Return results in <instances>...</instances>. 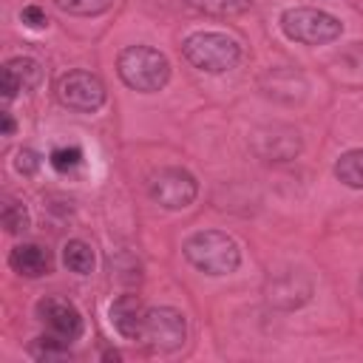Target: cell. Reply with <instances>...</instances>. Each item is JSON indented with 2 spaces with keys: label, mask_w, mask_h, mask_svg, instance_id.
I'll return each instance as SVG.
<instances>
[{
  "label": "cell",
  "mask_w": 363,
  "mask_h": 363,
  "mask_svg": "<svg viewBox=\"0 0 363 363\" xmlns=\"http://www.w3.org/2000/svg\"><path fill=\"white\" fill-rule=\"evenodd\" d=\"M116 71L128 88L142 91V94H153L159 88H164L170 79L167 57L150 45H128L125 51H119Z\"/></svg>",
  "instance_id": "6da1fadb"
},
{
  "label": "cell",
  "mask_w": 363,
  "mask_h": 363,
  "mask_svg": "<svg viewBox=\"0 0 363 363\" xmlns=\"http://www.w3.org/2000/svg\"><path fill=\"white\" fill-rule=\"evenodd\" d=\"M142 340L156 352H176L187 340V320L173 306H153L145 312Z\"/></svg>",
  "instance_id": "5b68a950"
},
{
  "label": "cell",
  "mask_w": 363,
  "mask_h": 363,
  "mask_svg": "<svg viewBox=\"0 0 363 363\" xmlns=\"http://www.w3.org/2000/svg\"><path fill=\"white\" fill-rule=\"evenodd\" d=\"M0 119H3V136H11V133H14V119H11V113H0Z\"/></svg>",
  "instance_id": "d4e9b609"
},
{
  "label": "cell",
  "mask_w": 363,
  "mask_h": 363,
  "mask_svg": "<svg viewBox=\"0 0 363 363\" xmlns=\"http://www.w3.org/2000/svg\"><path fill=\"white\" fill-rule=\"evenodd\" d=\"M252 150L264 162H289L301 153V133L292 125H264L252 133Z\"/></svg>",
  "instance_id": "ba28073f"
},
{
  "label": "cell",
  "mask_w": 363,
  "mask_h": 363,
  "mask_svg": "<svg viewBox=\"0 0 363 363\" xmlns=\"http://www.w3.org/2000/svg\"><path fill=\"white\" fill-rule=\"evenodd\" d=\"M3 68L20 82L23 91H34V88L43 82V68H40V62L31 60V57H11Z\"/></svg>",
  "instance_id": "5bb4252c"
},
{
  "label": "cell",
  "mask_w": 363,
  "mask_h": 363,
  "mask_svg": "<svg viewBox=\"0 0 363 363\" xmlns=\"http://www.w3.org/2000/svg\"><path fill=\"white\" fill-rule=\"evenodd\" d=\"M37 318L43 320L45 332L65 340V343H74L79 335H82V315L79 309L65 301V298H57V295H45L40 303H37Z\"/></svg>",
  "instance_id": "9c48e42d"
},
{
  "label": "cell",
  "mask_w": 363,
  "mask_h": 363,
  "mask_svg": "<svg viewBox=\"0 0 363 363\" xmlns=\"http://www.w3.org/2000/svg\"><path fill=\"white\" fill-rule=\"evenodd\" d=\"M312 295V281L301 269H286L269 278L267 284V301L281 309H298Z\"/></svg>",
  "instance_id": "30bf717a"
},
{
  "label": "cell",
  "mask_w": 363,
  "mask_h": 363,
  "mask_svg": "<svg viewBox=\"0 0 363 363\" xmlns=\"http://www.w3.org/2000/svg\"><path fill=\"white\" fill-rule=\"evenodd\" d=\"M0 218H3V227H6V233H11V235H17V233H26L28 230V210L23 207V204H17V201H3V213H0Z\"/></svg>",
  "instance_id": "ac0fdd59"
},
{
  "label": "cell",
  "mask_w": 363,
  "mask_h": 363,
  "mask_svg": "<svg viewBox=\"0 0 363 363\" xmlns=\"http://www.w3.org/2000/svg\"><path fill=\"white\" fill-rule=\"evenodd\" d=\"M17 91H23V88H20V82H17V79L3 68V99H6V102H9V99H14V96H17Z\"/></svg>",
  "instance_id": "cb8c5ba5"
},
{
  "label": "cell",
  "mask_w": 363,
  "mask_h": 363,
  "mask_svg": "<svg viewBox=\"0 0 363 363\" xmlns=\"http://www.w3.org/2000/svg\"><path fill=\"white\" fill-rule=\"evenodd\" d=\"M281 28H284V34L289 40L303 43V45L332 43L343 31V26H340L337 17H332L329 11H320V9H306V6L286 9L281 14Z\"/></svg>",
  "instance_id": "277c9868"
},
{
  "label": "cell",
  "mask_w": 363,
  "mask_h": 363,
  "mask_svg": "<svg viewBox=\"0 0 363 363\" xmlns=\"http://www.w3.org/2000/svg\"><path fill=\"white\" fill-rule=\"evenodd\" d=\"M360 295H363V278H360Z\"/></svg>",
  "instance_id": "484cf974"
},
{
  "label": "cell",
  "mask_w": 363,
  "mask_h": 363,
  "mask_svg": "<svg viewBox=\"0 0 363 363\" xmlns=\"http://www.w3.org/2000/svg\"><path fill=\"white\" fill-rule=\"evenodd\" d=\"M187 6L207 17H235L244 14L252 6V0H187Z\"/></svg>",
  "instance_id": "e0dca14e"
},
{
  "label": "cell",
  "mask_w": 363,
  "mask_h": 363,
  "mask_svg": "<svg viewBox=\"0 0 363 363\" xmlns=\"http://www.w3.org/2000/svg\"><path fill=\"white\" fill-rule=\"evenodd\" d=\"M57 9H62L65 14H77V17H91V14H102L113 6V0H54Z\"/></svg>",
  "instance_id": "d6986e66"
},
{
  "label": "cell",
  "mask_w": 363,
  "mask_h": 363,
  "mask_svg": "<svg viewBox=\"0 0 363 363\" xmlns=\"http://www.w3.org/2000/svg\"><path fill=\"white\" fill-rule=\"evenodd\" d=\"M150 199L159 201L167 210H184L193 204V199L199 196V184L193 179V173H187L184 167H162L150 176Z\"/></svg>",
  "instance_id": "52a82bcc"
},
{
  "label": "cell",
  "mask_w": 363,
  "mask_h": 363,
  "mask_svg": "<svg viewBox=\"0 0 363 363\" xmlns=\"http://www.w3.org/2000/svg\"><path fill=\"white\" fill-rule=\"evenodd\" d=\"M187 261L207 275H227L241 264V250L233 235L221 230H199L184 241Z\"/></svg>",
  "instance_id": "7a4b0ae2"
},
{
  "label": "cell",
  "mask_w": 363,
  "mask_h": 363,
  "mask_svg": "<svg viewBox=\"0 0 363 363\" xmlns=\"http://www.w3.org/2000/svg\"><path fill=\"white\" fill-rule=\"evenodd\" d=\"M20 20H23L28 28H45V26H48V17H45V11H43L40 6H26V9L20 11Z\"/></svg>",
  "instance_id": "7402d4cb"
},
{
  "label": "cell",
  "mask_w": 363,
  "mask_h": 363,
  "mask_svg": "<svg viewBox=\"0 0 363 363\" xmlns=\"http://www.w3.org/2000/svg\"><path fill=\"white\" fill-rule=\"evenodd\" d=\"M335 176L354 190H363V147L357 150H346L337 162H335Z\"/></svg>",
  "instance_id": "4fadbf2b"
},
{
  "label": "cell",
  "mask_w": 363,
  "mask_h": 363,
  "mask_svg": "<svg viewBox=\"0 0 363 363\" xmlns=\"http://www.w3.org/2000/svg\"><path fill=\"white\" fill-rule=\"evenodd\" d=\"M145 306L139 295H119L111 303V323L125 340H142V326H145Z\"/></svg>",
  "instance_id": "8fae6325"
},
{
  "label": "cell",
  "mask_w": 363,
  "mask_h": 363,
  "mask_svg": "<svg viewBox=\"0 0 363 363\" xmlns=\"http://www.w3.org/2000/svg\"><path fill=\"white\" fill-rule=\"evenodd\" d=\"M62 261H65V267L71 269V272H77V275H88L91 269H94V250H91V244H85V241H79V238H71L65 247H62Z\"/></svg>",
  "instance_id": "9a60e30c"
},
{
  "label": "cell",
  "mask_w": 363,
  "mask_h": 363,
  "mask_svg": "<svg viewBox=\"0 0 363 363\" xmlns=\"http://www.w3.org/2000/svg\"><path fill=\"white\" fill-rule=\"evenodd\" d=\"M14 167H17V173H23V176H34V173L40 170V156H37L31 147H23V150H17Z\"/></svg>",
  "instance_id": "44dd1931"
},
{
  "label": "cell",
  "mask_w": 363,
  "mask_h": 363,
  "mask_svg": "<svg viewBox=\"0 0 363 363\" xmlns=\"http://www.w3.org/2000/svg\"><path fill=\"white\" fill-rule=\"evenodd\" d=\"M48 162H51V167H54V170H60V173H71V170H77V167H79V162H82V150H79L77 145L54 147V150H51V156H48Z\"/></svg>",
  "instance_id": "ffe728a7"
},
{
  "label": "cell",
  "mask_w": 363,
  "mask_h": 363,
  "mask_svg": "<svg viewBox=\"0 0 363 363\" xmlns=\"http://www.w3.org/2000/svg\"><path fill=\"white\" fill-rule=\"evenodd\" d=\"M57 99L71 108V111H82L91 113L96 108H102L105 102V85L96 74L91 71H68L57 79Z\"/></svg>",
  "instance_id": "8992f818"
},
{
  "label": "cell",
  "mask_w": 363,
  "mask_h": 363,
  "mask_svg": "<svg viewBox=\"0 0 363 363\" xmlns=\"http://www.w3.org/2000/svg\"><path fill=\"white\" fill-rule=\"evenodd\" d=\"M343 62L354 71H363V43H352V48L343 54Z\"/></svg>",
  "instance_id": "603a6c76"
},
{
  "label": "cell",
  "mask_w": 363,
  "mask_h": 363,
  "mask_svg": "<svg viewBox=\"0 0 363 363\" xmlns=\"http://www.w3.org/2000/svg\"><path fill=\"white\" fill-rule=\"evenodd\" d=\"M68 346H71V343H65V340H60V337H54V335H40V337L31 340L28 354H31L34 360H43V363L68 360V357H71V349H68Z\"/></svg>",
  "instance_id": "2e32d148"
},
{
  "label": "cell",
  "mask_w": 363,
  "mask_h": 363,
  "mask_svg": "<svg viewBox=\"0 0 363 363\" xmlns=\"http://www.w3.org/2000/svg\"><path fill=\"white\" fill-rule=\"evenodd\" d=\"M184 60L204 74H224L238 65L241 45L221 31H196L182 45Z\"/></svg>",
  "instance_id": "3957f363"
},
{
  "label": "cell",
  "mask_w": 363,
  "mask_h": 363,
  "mask_svg": "<svg viewBox=\"0 0 363 363\" xmlns=\"http://www.w3.org/2000/svg\"><path fill=\"white\" fill-rule=\"evenodd\" d=\"M51 252L40 244H17L9 252V267L23 278H43L51 272Z\"/></svg>",
  "instance_id": "7c38bea8"
}]
</instances>
